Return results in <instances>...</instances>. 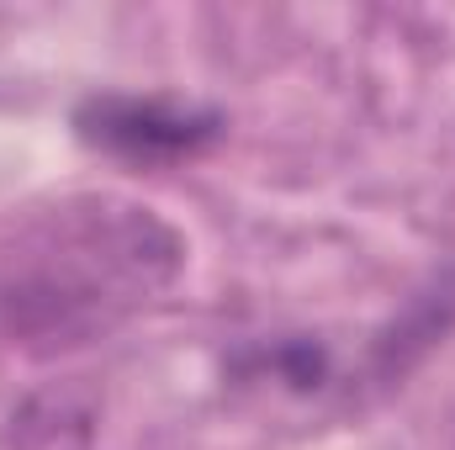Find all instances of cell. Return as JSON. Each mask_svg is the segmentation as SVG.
<instances>
[{"mask_svg": "<svg viewBox=\"0 0 455 450\" xmlns=\"http://www.w3.org/2000/svg\"><path fill=\"white\" fill-rule=\"evenodd\" d=\"M186 270V238L154 207L80 191L59 197L0 238V344L64 355L154 308Z\"/></svg>", "mask_w": 455, "mask_h": 450, "instance_id": "obj_1", "label": "cell"}, {"mask_svg": "<svg viewBox=\"0 0 455 450\" xmlns=\"http://www.w3.org/2000/svg\"><path fill=\"white\" fill-rule=\"evenodd\" d=\"M75 127L91 149H107L138 165H164V159L207 149L223 133V117L170 107V101H143V96H91L75 112Z\"/></svg>", "mask_w": 455, "mask_h": 450, "instance_id": "obj_2", "label": "cell"}, {"mask_svg": "<svg viewBox=\"0 0 455 450\" xmlns=\"http://www.w3.org/2000/svg\"><path fill=\"white\" fill-rule=\"evenodd\" d=\"M0 450H91V414L75 392L27 398L5 419Z\"/></svg>", "mask_w": 455, "mask_h": 450, "instance_id": "obj_3", "label": "cell"}]
</instances>
